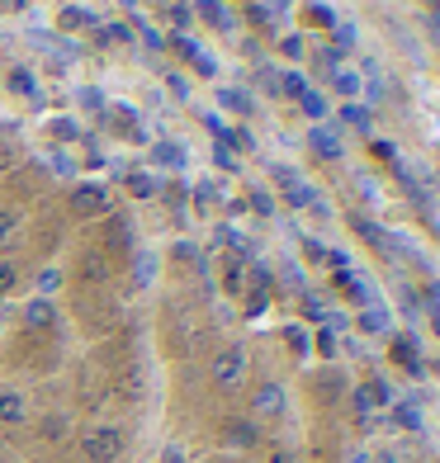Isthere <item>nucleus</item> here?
<instances>
[{
  "label": "nucleus",
  "instance_id": "1",
  "mask_svg": "<svg viewBox=\"0 0 440 463\" xmlns=\"http://www.w3.org/2000/svg\"><path fill=\"white\" fill-rule=\"evenodd\" d=\"M81 454H86V463H119L123 458V430L119 426H86L81 430Z\"/></svg>",
  "mask_w": 440,
  "mask_h": 463
},
{
  "label": "nucleus",
  "instance_id": "2",
  "mask_svg": "<svg viewBox=\"0 0 440 463\" xmlns=\"http://www.w3.org/2000/svg\"><path fill=\"white\" fill-rule=\"evenodd\" d=\"M214 383H218L223 392H237V388L246 383V350H242V345H223V350L214 354Z\"/></svg>",
  "mask_w": 440,
  "mask_h": 463
},
{
  "label": "nucleus",
  "instance_id": "3",
  "mask_svg": "<svg viewBox=\"0 0 440 463\" xmlns=\"http://www.w3.org/2000/svg\"><path fill=\"white\" fill-rule=\"evenodd\" d=\"M251 407H256L261 420L280 416V411H284V388H280V383H261V388H256V402H251Z\"/></svg>",
  "mask_w": 440,
  "mask_h": 463
},
{
  "label": "nucleus",
  "instance_id": "4",
  "mask_svg": "<svg viewBox=\"0 0 440 463\" xmlns=\"http://www.w3.org/2000/svg\"><path fill=\"white\" fill-rule=\"evenodd\" d=\"M24 416H29L24 392H19V388H0V420H5V426H19Z\"/></svg>",
  "mask_w": 440,
  "mask_h": 463
},
{
  "label": "nucleus",
  "instance_id": "5",
  "mask_svg": "<svg viewBox=\"0 0 440 463\" xmlns=\"http://www.w3.org/2000/svg\"><path fill=\"white\" fill-rule=\"evenodd\" d=\"M81 279H86V284H104V279H110V260H104L100 256V250H81Z\"/></svg>",
  "mask_w": 440,
  "mask_h": 463
},
{
  "label": "nucleus",
  "instance_id": "6",
  "mask_svg": "<svg viewBox=\"0 0 440 463\" xmlns=\"http://www.w3.org/2000/svg\"><path fill=\"white\" fill-rule=\"evenodd\" d=\"M53 322H57V312H53L48 298H33V303L24 307V326H29V331H48Z\"/></svg>",
  "mask_w": 440,
  "mask_h": 463
},
{
  "label": "nucleus",
  "instance_id": "7",
  "mask_svg": "<svg viewBox=\"0 0 440 463\" xmlns=\"http://www.w3.org/2000/svg\"><path fill=\"white\" fill-rule=\"evenodd\" d=\"M227 445H237V449L256 445V420H233V426H227Z\"/></svg>",
  "mask_w": 440,
  "mask_h": 463
},
{
  "label": "nucleus",
  "instance_id": "8",
  "mask_svg": "<svg viewBox=\"0 0 440 463\" xmlns=\"http://www.w3.org/2000/svg\"><path fill=\"white\" fill-rule=\"evenodd\" d=\"M100 208H104V189H81V194H76V213H100Z\"/></svg>",
  "mask_w": 440,
  "mask_h": 463
},
{
  "label": "nucleus",
  "instance_id": "9",
  "mask_svg": "<svg viewBox=\"0 0 440 463\" xmlns=\"http://www.w3.org/2000/svg\"><path fill=\"white\" fill-rule=\"evenodd\" d=\"M14 232H19V213H14V208H0V246H5Z\"/></svg>",
  "mask_w": 440,
  "mask_h": 463
},
{
  "label": "nucleus",
  "instance_id": "10",
  "mask_svg": "<svg viewBox=\"0 0 440 463\" xmlns=\"http://www.w3.org/2000/svg\"><path fill=\"white\" fill-rule=\"evenodd\" d=\"M393 354H397V364L416 369V350H412V341H407V335H397V341H393Z\"/></svg>",
  "mask_w": 440,
  "mask_h": 463
},
{
  "label": "nucleus",
  "instance_id": "11",
  "mask_svg": "<svg viewBox=\"0 0 440 463\" xmlns=\"http://www.w3.org/2000/svg\"><path fill=\"white\" fill-rule=\"evenodd\" d=\"M14 279H19V275H14V265H10V260H0V293H10Z\"/></svg>",
  "mask_w": 440,
  "mask_h": 463
},
{
  "label": "nucleus",
  "instance_id": "12",
  "mask_svg": "<svg viewBox=\"0 0 440 463\" xmlns=\"http://www.w3.org/2000/svg\"><path fill=\"white\" fill-rule=\"evenodd\" d=\"M38 288H43V293L57 288V275H53V269H43V275H38Z\"/></svg>",
  "mask_w": 440,
  "mask_h": 463
},
{
  "label": "nucleus",
  "instance_id": "13",
  "mask_svg": "<svg viewBox=\"0 0 440 463\" xmlns=\"http://www.w3.org/2000/svg\"><path fill=\"white\" fill-rule=\"evenodd\" d=\"M43 435H48V439L62 435V416H48V420H43Z\"/></svg>",
  "mask_w": 440,
  "mask_h": 463
},
{
  "label": "nucleus",
  "instance_id": "14",
  "mask_svg": "<svg viewBox=\"0 0 440 463\" xmlns=\"http://www.w3.org/2000/svg\"><path fill=\"white\" fill-rule=\"evenodd\" d=\"M270 463H293V454L289 449H275V458H270Z\"/></svg>",
  "mask_w": 440,
  "mask_h": 463
},
{
  "label": "nucleus",
  "instance_id": "15",
  "mask_svg": "<svg viewBox=\"0 0 440 463\" xmlns=\"http://www.w3.org/2000/svg\"><path fill=\"white\" fill-rule=\"evenodd\" d=\"M431 33H435V38H440V19H431Z\"/></svg>",
  "mask_w": 440,
  "mask_h": 463
},
{
  "label": "nucleus",
  "instance_id": "16",
  "mask_svg": "<svg viewBox=\"0 0 440 463\" xmlns=\"http://www.w3.org/2000/svg\"><path fill=\"white\" fill-rule=\"evenodd\" d=\"M350 463H365V454H350Z\"/></svg>",
  "mask_w": 440,
  "mask_h": 463
},
{
  "label": "nucleus",
  "instance_id": "17",
  "mask_svg": "<svg viewBox=\"0 0 440 463\" xmlns=\"http://www.w3.org/2000/svg\"><path fill=\"white\" fill-rule=\"evenodd\" d=\"M379 463H397V458H393V454H384V458H379Z\"/></svg>",
  "mask_w": 440,
  "mask_h": 463
},
{
  "label": "nucleus",
  "instance_id": "18",
  "mask_svg": "<svg viewBox=\"0 0 440 463\" xmlns=\"http://www.w3.org/2000/svg\"><path fill=\"white\" fill-rule=\"evenodd\" d=\"M0 165H5V152H0Z\"/></svg>",
  "mask_w": 440,
  "mask_h": 463
}]
</instances>
